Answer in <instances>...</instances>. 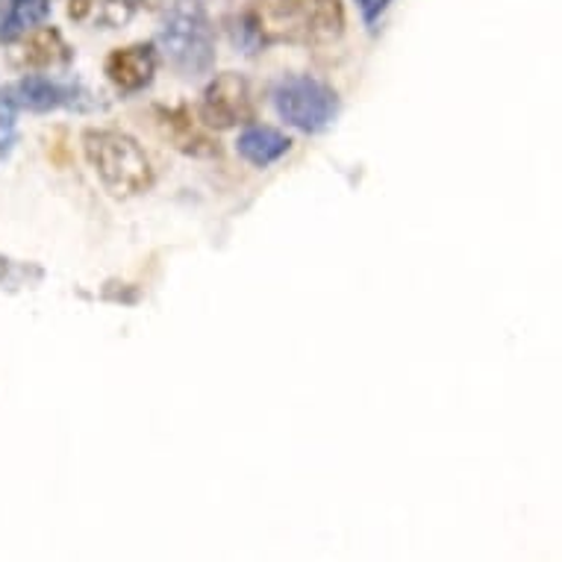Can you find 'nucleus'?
<instances>
[{
    "label": "nucleus",
    "instance_id": "nucleus-1",
    "mask_svg": "<svg viewBox=\"0 0 562 562\" xmlns=\"http://www.w3.org/2000/svg\"><path fill=\"white\" fill-rule=\"evenodd\" d=\"M341 0H248L245 24L266 45H330L345 33Z\"/></svg>",
    "mask_w": 562,
    "mask_h": 562
},
{
    "label": "nucleus",
    "instance_id": "nucleus-2",
    "mask_svg": "<svg viewBox=\"0 0 562 562\" xmlns=\"http://www.w3.org/2000/svg\"><path fill=\"white\" fill-rule=\"evenodd\" d=\"M83 148L89 166L112 198H133L148 192L154 168L136 138L121 130H86Z\"/></svg>",
    "mask_w": 562,
    "mask_h": 562
},
{
    "label": "nucleus",
    "instance_id": "nucleus-3",
    "mask_svg": "<svg viewBox=\"0 0 562 562\" xmlns=\"http://www.w3.org/2000/svg\"><path fill=\"white\" fill-rule=\"evenodd\" d=\"M277 112L295 124V127L304 130H318L324 127L327 121L333 119L336 112V94L327 89V86L315 83L310 77H295V80H286L274 94Z\"/></svg>",
    "mask_w": 562,
    "mask_h": 562
},
{
    "label": "nucleus",
    "instance_id": "nucleus-4",
    "mask_svg": "<svg viewBox=\"0 0 562 562\" xmlns=\"http://www.w3.org/2000/svg\"><path fill=\"white\" fill-rule=\"evenodd\" d=\"M201 124L215 130H231L239 124L254 121V98L239 75H222L215 77L213 83L206 86L201 103Z\"/></svg>",
    "mask_w": 562,
    "mask_h": 562
},
{
    "label": "nucleus",
    "instance_id": "nucleus-5",
    "mask_svg": "<svg viewBox=\"0 0 562 562\" xmlns=\"http://www.w3.org/2000/svg\"><path fill=\"white\" fill-rule=\"evenodd\" d=\"M166 38L175 45L177 63L186 68H203L210 59V45H206V19L201 7H180L171 19V27L166 30Z\"/></svg>",
    "mask_w": 562,
    "mask_h": 562
},
{
    "label": "nucleus",
    "instance_id": "nucleus-6",
    "mask_svg": "<svg viewBox=\"0 0 562 562\" xmlns=\"http://www.w3.org/2000/svg\"><path fill=\"white\" fill-rule=\"evenodd\" d=\"M68 56H71V50H68L63 33L56 27L24 30L15 47H12V63L21 71H45V68L65 63Z\"/></svg>",
    "mask_w": 562,
    "mask_h": 562
},
{
    "label": "nucleus",
    "instance_id": "nucleus-7",
    "mask_svg": "<svg viewBox=\"0 0 562 562\" xmlns=\"http://www.w3.org/2000/svg\"><path fill=\"white\" fill-rule=\"evenodd\" d=\"M157 119L159 133L186 157H213V154H218V142L201 127V121L194 119L186 106H180V110H159Z\"/></svg>",
    "mask_w": 562,
    "mask_h": 562
},
{
    "label": "nucleus",
    "instance_id": "nucleus-8",
    "mask_svg": "<svg viewBox=\"0 0 562 562\" xmlns=\"http://www.w3.org/2000/svg\"><path fill=\"white\" fill-rule=\"evenodd\" d=\"M154 65L157 63H154V47L150 45L115 47L106 56V77L124 92H136V89L150 83Z\"/></svg>",
    "mask_w": 562,
    "mask_h": 562
},
{
    "label": "nucleus",
    "instance_id": "nucleus-9",
    "mask_svg": "<svg viewBox=\"0 0 562 562\" xmlns=\"http://www.w3.org/2000/svg\"><path fill=\"white\" fill-rule=\"evenodd\" d=\"M289 145H292V142H289L280 130L257 127V124H250V127L239 136V154L248 159L250 166L257 168H266L271 166V162H277V159L286 154Z\"/></svg>",
    "mask_w": 562,
    "mask_h": 562
},
{
    "label": "nucleus",
    "instance_id": "nucleus-10",
    "mask_svg": "<svg viewBox=\"0 0 562 562\" xmlns=\"http://www.w3.org/2000/svg\"><path fill=\"white\" fill-rule=\"evenodd\" d=\"M47 3L50 0H12L10 27L21 30V33L36 27V21H42L47 15Z\"/></svg>",
    "mask_w": 562,
    "mask_h": 562
},
{
    "label": "nucleus",
    "instance_id": "nucleus-11",
    "mask_svg": "<svg viewBox=\"0 0 562 562\" xmlns=\"http://www.w3.org/2000/svg\"><path fill=\"white\" fill-rule=\"evenodd\" d=\"M92 7H94V0H71V3H68V15H71L75 21H80L92 12Z\"/></svg>",
    "mask_w": 562,
    "mask_h": 562
},
{
    "label": "nucleus",
    "instance_id": "nucleus-12",
    "mask_svg": "<svg viewBox=\"0 0 562 562\" xmlns=\"http://www.w3.org/2000/svg\"><path fill=\"white\" fill-rule=\"evenodd\" d=\"M357 3H360L362 12H366L369 19H374V15H378V12L383 10V7H386L389 0H357Z\"/></svg>",
    "mask_w": 562,
    "mask_h": 562
}]
</instances>
